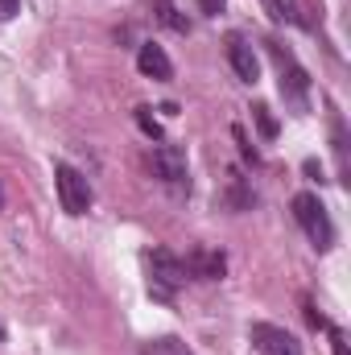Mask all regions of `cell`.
Here are the masks:
<instances>
[{
  "label": "cell",
  "instance_id": "obj_1",
  "mask_svg": "<svg viewBox=\"0 0 351 355\" xmlns=\"http://www.w3.org/2000/svg\"><path fill=\"white\" fill-rule=\"evenodd\" d=\"M268 54H273V62H277V75H281V95H285V103L293 107V112H306L310 107V75L293 62V54L285 50V46H277V42H268Z\"/></svg>",
  "mask_w": 351,
  "mask_h": 355
},
{
  "label": "cell",
  "instance_id": "obj_2",
  "mask_svg": "<svg viewBox=\"0 0 351 355\" xmlns=\"http://www.w3.org/2000/svg\"><path fill=\"white\" fill-rule=\"evenodd\" d=\"M293 219L302 223V232L310 236V244L318 248V252H327L331 244H335V227H331V215H327V207L318 202V194H298L293 198Z\"/></svg>",
  "mask_w": 351,
  "mask_h": 355
},
{
  "label": "cell",
  "instance_id": "obj_3",
  "mask_svg": "<svg viewBox=\"0 0 351 355\" xmlns=\"http://www.w3.org/2000/svg\"><path fill=\"white\" fill-rule=\"evenodd\" d=\"M54 186H58V202H62L67 215H87L91 211V182L75 166L58 162L54 166Z\"/></svg>",
  "mask_w": 351,
  "mask_h": 355
},
{
  "label": "cell",
  "instance_id": "obj_4",
  "mask_svg": "<svg viewBox=\"0 0 351 355\" xmlns=\"http://www.w3.org/2000/svg\"><path fill=\"white\" fill-rule=\"evenodd\" d=\"M182 281H186V268H182V261H178L174 252H166V248L149 252V293L157 302H170Z\"/></svg>",
  "mask_w": 351,
  "mask_h": 355
},
{
  "label": "cell",
  "instance_id": "obj_5",
  "mask_svg": "<svg viewBox=\"0 0 351 355\" xmlns=\"http://www.w3.org/2000/svg\"><path fill=\"white\" fill-rule=\"evenodd\" d=\"M153 174L162 178L174 194H186L190 190V174H186V153L178 145H157L153 149Z\"/></svg>",
  "mask_w": 351,
  "mask_h": 355
},
{
  "label": "cell",
  "instance_id": "obj_6",
  "mask_svg": "<svg viewBox=\"0 0 351 355\" xmlns=\"http://www.w3.org/2000/svg\"><path fill=\"white\" fill-rule=\"evenodd\" d=\"M252 343H257L261 355H302L293 335H285L281 327H268V322H257L252 327Z\"/></svg>",
  "mask_w": 351,
  "mask_h": 355
},
{
  "label": "cell",
  "instance_id": "obj_7",
  "mask_svg": "<svg viewBox=\"0 0 351 355\" xmlns=\"http://www.w3.org/2000/svg\"><path fill=\"white\" fill-rule=\"evenodd\" d=\"M182 268H186V277H198V281H219V277L228 272V257H223V252H211V248H194V252L182 261Z\"/></svg>",
  "mask_w": 351,
  "mask_h": 355
},
{
  "label": "cell",
  "instance_id": "obj_8",
  "mask_svg": "<svg viewBox=\"0 0 351 355\" xmlns=\"http://www.w3.org/2000/svg\"><path fill=\"white\" fill-rule=\"evenodd\" d=\"M137 71H141L145 79H157V83H170V79H174L170 54H166L162 46H153V42H145V46L137 50Z\"/></svg>",
  "mask_w": 351,
  "mask_h": 355
},
{
  "label": "cell",
  "instance_id": "obj_9",
  "mask_svg": "<svg viewBox=\"0 0 351 355\" xmlns=\"http://www.w3.org/2000/svg\"><path fill=\"white\" fill-rule=\"evenodd\" d=\"M228 62H232V71H236L240 83H257L261 79V62H257V54H252V46L244 37L228 42Z\"/></svg>",
  "mask_w": 351,
  "mask_h": 355
},
{
  "label": "cell",
  "instance_id": "obj_10",
  "mask_svg": "<svg viewBox=\"0 0 351 355\" xmlns=\"http://www.w3.org/2000/svg\"><path fill=\"white\" fill-rule=\"evenodd\" d=\"M153 17H157L166 29H174V33H190V21L178 12L174 0H153Z\"/></svg>",
  "mask_w": 351,
  "mask_h": 355
},
{
  "label": "cell",
  "instance_id": "obj_11",
  "mask_svg": "<svg viewBox=\"0 0 351 355\" xmlns=\"http://www.w3.org/2000/svg\"><path fill=\"white\" fill-rule=\"evenodd\" d=\"M141 355H194V352H190V343H182L178 335H162V339L141 343Z\"/></svg>",
  "mask_w": 351,
  "mask_h": 355
},
{
  "label": "cell",
  "instance_id": "obj_12",
  "mask_svg": "<svg viewBox=\"0 0 351 355\" xmlns=\"http://www.w3.org/2000/svg\"><path fill=\"white\" fill-rule=\"evenodd\" d=\"M252 120H257V128H261L264 141H273V137H277V120H273V112H268L264 103H257V107H252Z\"/></svg>",
  "mask_w": 351,
  "mask_h": 355
},
{
  "label": "cell",
  "instance_id": "obj_13",
  "mask_svg": "<svg viewBox=\"0 0 351 355\" xmlns=\"http://www.w3.org/2000/svg\"><path fill=\"white\" fill-rule=\"evenodd\" d=\"M137 124H141V132L145 137H153V141H162V124L149 116V107H137Z\"/></svg>",
  "mask_w": 351,
  "mask_h": 355
},
{
  "label": "cell",
  "instance_id": "obj_14",
  "mask_svg": "<svg viewBox=\"0 0 351 355\" xmlns=\"http://www.w3.org/2000/svg\"><path fill=\"white\" fill-rule=\"evenodd\" d=\"M261 4H264V12H268L277 25H281V21H293V17H289V8H285V0H261Z\"/></svg>",
  "mask_w": 351,
  "mask_h": 355
},
{
  "label": "cell",
  "instance_id": "obj_15",
  "mask_svg": "<svg viewBox=\"0 0 351 355\" xmlns=\"http://www.w3.org/2000/svg\"><path fill=\"white\" fill-rule=\"evenodd\" d=\"M331 331V352L335 355H351V347H348V335L339 331V327H327Z\"/></svg>",
  "mask_w": 351,
  "mask_h": 355
},
{
  "label": "cell",
  "instance_id": "obj_16",
  "mask_svg": "<svg viewBox=\"0 0 351 355\" xmlns=\"http://www.w3.org/2000/svg\"><path fill=\"white\" fill-rule=\"evenodd\" d=\"M223 4H228V0H198V8H203L207 17H219V12H223Z\"/></svg>",
  "mask_w": 351,
  "mask_h": 355
},
{
  "label": "cell",
  "instance_id": "obj_17",
  "mask_svg": "<svg viewBox=\"0 0 351 355\" xmlns=\"http://www.w3.org/2000/svg\"><path fill=\"white\" fill-rule=\"evenodd\" d=\"M17 12H21V0H0V21H8Z\"/></svg>",
  "mask_w": 351,
  "mask_h": 355
},
{
  "label": "cell",
  "instance_id": "obj_18",
  "mask_svg": "<svg viewBox=\"0 0 351 355\" xmlns=\"http://www.w3.org/2000/svg\"><path fill=\"white\" fill-rule=\"evenodd\" d=\"M0 343H4V327H0Z\"/></svg>",
  "mask_w": 351,
  "mask_h": 355
},
{
  "label": "cell",
  "instance_id": "obj_19",
  "mask_svg": "<svg viewBox=\"0 0 351 355\" xmlns=\"http://www.w3.org/2000/svg\"><path fill=\"white\" fill-rule=\"evenodd\" d=\"M0 202H4V194H0Z\"/></svg>",
  "mask_w": 351,
  "mask_h": 355
}]
</instances>
